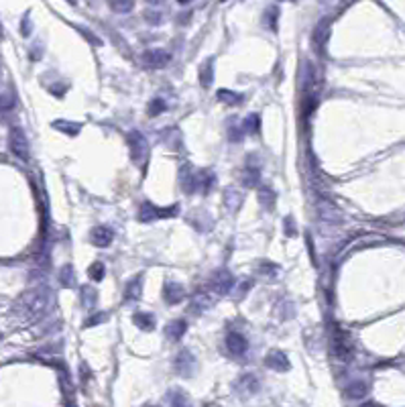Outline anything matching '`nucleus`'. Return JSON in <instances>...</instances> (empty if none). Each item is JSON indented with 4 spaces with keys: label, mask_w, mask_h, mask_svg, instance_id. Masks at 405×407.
I'll list each match as a JSON object with an SVG mask.
<instances>
[{
    "label": "nucleus",
    "mask_w": 405,
    "mask_h": 407,
    "mask_svg": "<svg viewBox=\"0 0 405 407\" xmlns=\"http://www.w3.org/2000/svg\"><path fill=\"white\" fill-rule=\"evenodd\" d=\"M216 96H218V102H222V104H230V106H236V104L242 102V94L232 92V90H218Z\"/></svg>",
    "instance_id": "18"
},
{
    "label": "nucleus",
    "mask_w": 405,
    "mask_h": 407,
    "mask_svg": "<svg viewBox=\"0 0 405 407\" xmlns=\"http://www.w3.org/2000/svg\"><path fill=\"white\" fill-rule=\"evenodd\" d=\"M259 202H261V206H263L265 210H271V208L275 206V192H273L269 186H263V188L259 190Z\"/></svg>",
    "instance_id": "19"
},
{
    "label": "nucleus",
    "mask_w": 405,
    "mask_h": 407,
    "mask_svg": "<svg viewBox=\"0 0 405 407\" xmlns=\"http://www.w3.org/2000/svg\"><path fill=\"white\" fill-rule=\"evenodd\" d=\"M180 182L186 194H194L200 190V173H196L190 165H184V169L180 171Z\"/></svg>",
    "instance_id": "6"
},
{
    "label": "nucleus",
    "mask_w": 405,
    "mask_h": 407,
    "mask_svg": "<svg viewBox=\"0 0 405 407\" xmlns=\"http://www.w3.org/2000/svg\"><path fill=\"white\" fill-rule=\"evenodd\" d=\"M222 2H224V0H222Z\"/></svg>",
    "instance_id": "39"
},
{
    "label": "nucleus",
    "mask_w": 405,
    "mask_h": 407,
    "mask_svg": "<svg viewBox=\"0 0 405 407\" xmlns=\"http://www.w3.org/2000/svg\"><path fill=\"white\" fill-rule=\"evenodd\" d=\"M226 346H228L230 354L240 357V354L246 352V348H248V340H246L240 332H228V334H226Z\"/></svg>",
    "instance_id": "7"
},
{
    "label": "nucleus",
    "mask_w": 405,
    "mask_h": 407,
    "mask_svg": "<svg viewBox=\"0 0 405 407\" xmlns=\"http://www.w3.org/2000/svg\"><path fill=\"white\" fill-rule=\"evenodd\" d=\"M361 407H379L377 403H365V405H361Z\"/></svg>",
    "instance_id": "34"
},
{
    "label": "nucleus",
    "mask_w": 405,
    "mask_h": 407,
    "mask_svg": "<svg viewBox=\"0 0 405 407\" xmlns=\"http://www.w3.org/2000/svg\"><path fill=\"white\" fill-rule=\"evenodd\" d=\"M263 275H269V277H273L275 273H277V267L275 265H271V263H265V265H261V269H259Z\"/></svg>",
    "instance_id": "29"
},
{
    "label": "nucleus",
    "mask_w": 405,
    "mask_h": 407,
    "mask_svg": "<svg viewBox=\"0 0 405 407\" xmlns=\"http://www.w3.org/2000/svg\"><path fill=\"white\" fill-rule=\"evenodd\" d=\"M112 238H114V232L110 230V228H106V226H96L92 232H90V240H92V244L94 246H108L110 242H112Z\"/></svg>",
    "instance_id": "12"
},
{
    "label": "nucleus",
    "mask_w": 405,
    "mask_h": 407,
    "mask_svg": "<svg viewBox=\"0 0 405 407\" xmlns=\"http://www.w3.org/2000/svg\"><path fill=\"white\" fill-rule=\"evenodd\" d=\"M285 234H287V236H293V234H295L293 218H285Z\"/></svg>",
    "instance_id": "32"
},
{
    "label": "nucleus",
    "mask_w": 405,
    "mask_h": 407,
    "mask_svg": "<svg viewBox=\"0 0 405 407\" xmlns=\"http://www.w3.org/2000/svg\"><path fill=\"white\" fill-rule=\"evenodd\" d=\"M332 352L340 361H348L352 357V344H350L348 336L342 330H336L332 334Z\"/></svg>",
    "instance_id": "4"
},
{
    "label": "nucleus",
    "mask_w": 405,
    "mask_h": 407,
    "mask_svg": "<svg viewBox=\"0 0 405 407\" xmlns=\"http://www.w3.org/2000/svg\"><path fill=\"white\" fill-rule=\"evenodd\" d=\"M186 297V289H184V285L182 283H178V281H167L165 285H163V299L167 301V303H180L182 299Z\"/></svg>",
    "instance_id": "10"
},
{
    "label": "nucleus",
    "mask_w": 405,
    "mask_h": 407,
    "mask_svg": "<svg viewBox=\"0 0 405 407\" xmlns=\"http://www.w3.org/2000/svg\"><path fill=\"white\" fill-rule=\"evenodd\" d=\"M0 35H2V27H0Z\"/></svg>",
    "instance_id": "37"
},
{
    "label": "nucleus",
    "mask_w": 405,
    "mask_h": 407,
    "mask_svg": "<svg viewBox=\"0 0 405 407\" xmlns=\"http://www.w3.org/2000/svg\"><path fill=\"white\" fill-rule=\"evenodd\" d=\"M145 16H147V22H151V24H159L161 22V14L159 12H147Z\"/></svg>",
    "instance_id": "31"
},
{
    "label": "nucleus",
    "mask_w": 405,
    "mask_h": 407,
    "mask_svg": "<svg viewBox=\"0 0 405 407\" xmlns=\"http://www.w3.org/2000/svg\"><path fill=\"white\" fill-rule=\"evenodd\" d=\"M234 275L230 273V271H226V269H218L214 275H212V279H210V289L214 291V293H218V295H228L230 291H232V287H234Z\"/></svg>",
    "instance_id": "1"
},
{
    "label": "nucleus",
    "mask_w": 405,
    "mask_h": 407,
    "mask_svg": "<svg viewBox=\"0 0 405 407\" xmlns=\"http://www.w3.org/2000/svg\"><path fill=\"white\" fill-rule=\"evenodd\" d=\"M169 61H171V55H169V51H165V49H149V51L143 53V63H145V67H149V69H161V67H165Z\"/></svg>",
    "instance_id": "5"
},
{
    "label": "nucleus",
    "mask_w": 405,
    "mask_h": 407,
    "mask_svg": "<svg viewBox=\"0 0 405 407\" xmlns=\"http://www.w3.org/2000/svg\"><path fill=\"white\" fill-rule=\"evenodd\" d=\"M367 391H369V387H367L365 383H361V381H357V383H352V385L346 387V395L352 397V399H361V397H365Z\"/></svg>",
    "instance_id": "21"
},
{
    "label": "nucleus",
    "mask_w": 405,
    "mask_h": 407,
    "mask_svg": "<svg viewBox=\"0 0 405 407\" xmlns=\"http://www.w3.org/2000/svg\"><path fill=\"white\" fill-rule=\"evenodd\" d=\"M171 405L173 407H190L188 395L184 391H171Z\"/></svg>",
    "instance_id": "24"
},
{
    "label": "nucleus",
    "mask_w": 405,
    "mask_h": 407,
    "mask_svg": "<svg viewBox=\"0 0 405 407\" xmlns=\"http://www.w3.org/2000/svg\"><path fill=\"white\" fill-rule=\"evenodd\" d=\"M198 78H200L202 88H210V86H212V82H214V59H212V57L206 59L202 63V67H200V71H198Z\"/></svg>",
    "instance_id": "17"
},
{
    "label": "nucleus",
    "mask_w": 405,
    "mask_h": 407,
    "mask_svg": "<svg viewBox=\"0 0 405 407\" xmlns=\"http://www.w3.org/2000/svg\"><path fill=\"white\" fill-rule=\"evenodd\" d=\"M277 14H279V10H277L275 6H271V8L267 10V18H265V20L269 22V29H271V31H275V18H277Z\"/></svg>",
    "instance_id": "27"
},
{
    "label": "nucleus",
    "mask_w": 405,
    "mask_h": 407,
    "mask_svg": "<svg viewBox=\"0 0 405 407\" xmlns=\"http://www.w3.org/2000/svg\"><path fill=\"white\" fill-rule=\"evenodd\" d=\"M108 4L114 12H120V14H126L135 8V0H110Z\"/></svg>",
    "instance_id": "22"
},
{
    "label": "nucleus",
    "mask_w": 405,
    "mask_h": 407,
    "mask_svg": "<svg viewBox=\"0 0 405 407\" xmlns=\"http://www.w3.org/2000/svg\"><path fill=\"white\" fill-rule=\"evenodd\" d=\"M133 324H135L139 330H143V332H151V330H155L157 320H155V316L149 314V312H137V314L133 316Z\"/></svg>",
    "instance_id": "13"
},
{
    "label": "nucleus",
    "mask_w": 405,
    "mask_h": 407,
    "mask_svg": "<svg viewBox=\"0 0 405 407\" xmlns=\"http://www.w3.org/2000/svg\"><path fill=\"white\" fill-rule=\"evenodd\" d=\"M147 2H149V4H153V6H159L163 0H147Z\"/></svg>",
    "instance_id": "33"
},
{
    "label": "nucleus",
    "mask_w": 405,
    "mask_h": 407,
    "mask_svg": "<svg viewBox=\"0 0 405 407\" xmlns=\"http://www.w3.org/2000/svg\"><path fill=\"white\" fill-rule=\"evenodd\" d=\"M55 126L61 129V131H65V133H69L71 137L80 133V124H73V122H55Z\"/></svg>",
    "instance_id": "26"
},
{
    "label": "nucleus",
    "mask_w": 405,
    "mask_h": 407,
    "mask_svg": "<svg viewBox=\"0 0 405 407\" xmlns=\"http://www.w3.org/2000/svg\"><path fill=\"white\" fill-rule=\"evenodd\" d=\"M259 124H261L259 114H250V116H246L244 122H242V131H244V135H257V133H259Z\"/></svg>",
    "instance_id": "20"
},
{
    "label": "nucleus",
    "mask_w": 405,
    "mask_h": 407,
    "mask_svg": "<svg viewBox=\"0 0 405 407\" xmlns=\"http://www.w3.org/2000/svg\"><path fill=\"white\" fill-rule=\"evenodd\" d=\"M180 4H188V2H192V0H178Z\"/></svg>",
    "instance_id": "35"
},
{
    "label": "nucleus",
    "mask_w": 405,
    "mask_h": 407,
    "mask_svg": "<svg viewBox=\"0 0 405 407\" xmlns=\"http://www.w3.org/2000/svg\"><path fill=\"white\" fill-rule=\"evenodd\" d=\"M143 277L139 275V277H135V279H131L129 281V285H126V289H124V299L126 301H137V299H141V293H143V281H141Z\"/></svg>",
    "instance_id": "16"
},
{
    "label": "nucleus",
    "mask_w": 405,
    "mask_h": 407,
    "mask_svg": "<svg viewBox=\"0 0 405 407\" xmlns=\"http://www.w3.org/2000/svg\"><path fill=\"white\" fill-rule=\"evenodd\" d=\"M67 2H71V4H75V0H67Z\"/></svg>",
    "instance_id": "36"
},
{
    "label": "nucleus",
    "mask_w": 405,
    "mask_h": 407,
    "mask_svg": "<svg viewBox=\"0 0 405 407\" xmlns=\"http://www.w3.org/2000/svg\"><path fill=\"white\" fill-rule=\"evenodd\" d=\"M169 214H175V208L161 210V208H155L153 204L145 202L143 206H141L139 220H141V222H147V220H155V218H169Z\"/></svg>",
    "instance_id": "8"
},
{
    "label": "nucleus",
    "mask_w": 405,
    "mask_h": 407,
    "mask_svg": "<svg viewBox=\"0 0 405 407\" xmlns=\"http://www.w3.org/2000/svg\"><path fill=\"white\" fill-rule=\"evenodd\" d=\"M145 407H153V405H145Z\"/></svg>",
    "instance_id": "38"
},
{
    "label": "nucleus",
    "mask_w": 405,
    "mask_h": 407,
    "mask_svg": "<svg viewBox=\"0 0 405 407\" xmlns=\"http://www.w3.org/2000/svg\"><path fill=\"white\" fill-rule=\"evenodd\" d=\"M265 365L269 367V369H273V371H279V373H283V371H289V359L285 357V352H281V350H271L267 357H265Z\"/></svg>",
    "instance_id": "11"
},
{
    "label": "nucleus",
    "mask_w": 405,
    "mask_h": 407,
    "mask_svg": "<svg viewBox=\"0 0 405 407\" xmlns=\"http://www.w3.org/2000/svg\"><path fill=\"white\" fill-rule=\"evenodd\" d=\"M242 129H238V126H232L230 131H228V139L232 141V143H238V141H242Z\"/></svg>",
    "instance_id": "28"
},
{
    "label": "nucleus",
    "mask_w": 405,
    "mask_h": 407,
    "mask_svg": "<svg viewBox=\"0 0 405 407\" xmlns=\"http://www.w3.org/2000/svg\"><path fill=\"white\" fill-rule=\"evenodd\" d=\"M240 184L244 188H257L261 184V171L259 167H252V165H246L240 173Z\"/></svg>",
    "instance_id": "14"
},
{
    "label": "nucleus",
    "mask_w": 405,
    "mask_h": 407,
    "mask_svg": "<svg viewBox=\"0 0 405 407\" xmlns=\"http://www.w3.org/2000/svg\"><path fill=\"white\" fill-rule=\"evenodd\" d=\"M328 35H330V20H328V18H322V20L316 24L314 33H312V43H314V47H316L318 51H322L324 45L328 43Z\"/></svg>",
    "instance_id": "9"
},
{
    "label": "nucleus",
    "mask_w": 405,
    "mask_h": 407,
    "mask_svg": "<svg viewBox=\"0 0 405 407\" xmlns=\"http://www.w3.org/2000/svg\"><path fill=\"white\" fill-rule=\"evenodd\" d=\"M186 330H188V324H186V320H173V322H171V324L165 328V334H167V338H169V340H173V342H180V340L184 338Z\"/></svg>",
    "instance_id": "15"
},
{
    "label": "nucleus",
    "mask_w": 405,
    "mask_h": 407,
    "mask_svg": "<svg viewBox=\"0 0 405 407\" xmlns=\"http://www.w3.org/2000/svg\"><path fill=\"white\" fill-rule=\"evenodd\" d=\"M165 108H167V104L161 100V98H155L153 102H149V114L151 116H157V114H161V112H165Z\"/></svg>",
    "instance_id": "25"
},
{
    "label": "nucleus",
    "mask_w": 405,
    "mask_h": 407,
    "mask_svg": "<svg viewBox=\"0 0 405 407\" xmlns=\"http://www.w3.org/2000/svg\"><path fill=\"white\" fill-rule=\"evenodd\" d=\"M129 145H131V157L135 163H143L147 159L149 153V143L145 139V135H141L139 131L129 133Z\"/></svg>",
    "instance_id": "3"
},
{
    "label": "nucleus",
    "mask_w": 405,
    "mask_h": 407,
    "mask_svg": "<svg viewBox=\"0 0 405 407\" xmlns=\"http://www.w3.org/2000/svg\"><path fill=\"white\" fill-rule=\"evenodd\" d=\"M104 273H106L104 263H94V265L88 269V275H90L92 281H102V279H104Z\"/></svg>",
    "instance_id": "23"
},
{
    "label": "nucleus",
    "mask_w": 405,
    "mask_h": 407,
    "mask_svg": "<svg viewBox=\"0 0 405 407\" xmlns=\"http://www.w3.org/2000/svg\"><path fill=\"white\" fill-rule=\"evenodd\" d=\"M102 322H106V314H104V312H98L94 318H90V320L86 322V326H94V324H102Z\"/></svg>",
    "instance_id": "30"
},
{
    "label": "nucleus",
    "mask_w": 405,
    "mask_h": 407,
    "mask_svg": "<svg viewBox=\"0 0 405 407\" xmlns=\"http://www.w3.org/2000/svg\"><path fill=\"white\" fill-rule=\"evenodd\" d=\"M8 147H10L14 157H18L20 161H29V141H27V135L20 129H12L10 131Z\"/></svg>",
    "instance_id": "2"
}]
</instances>
